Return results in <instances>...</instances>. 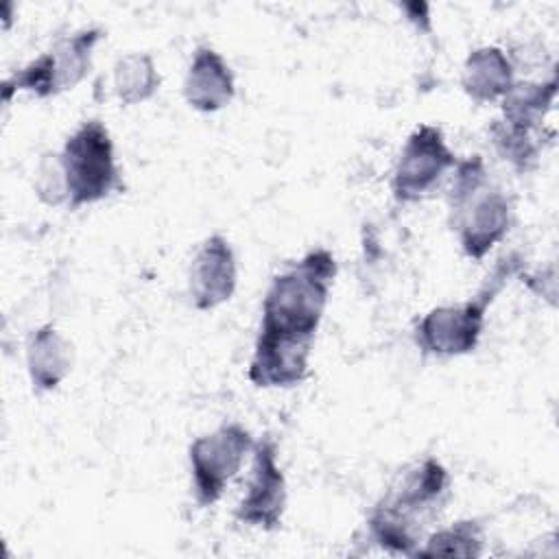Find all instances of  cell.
Here are the masks:
<instances>
[{
	"label": "cell",
	"mask_w": 559,
	"mask_h": 559,
	"mask_svg": "<svg viewBox=\"0 0 559 559\" xmlns=\"http://www.w3.org/2000/svg\"><path fill=\"white\" fill-rule=\"evenodd\" d=\"M159 90V72L146 52H127L114 66V92L122 105L148 100Z\"/></svg>",
	"instance_id": "9a60e30c"
},
{
	"label": "cell",
	"mask_w": 559,
	"mask_h": 559,
	"mask_svg": "<svg viewBox=\"0 0 559 559\" xmlns=\"http://www.w3.org/2000/svg\"><path fill=\"white\" fill-rule=\"evenodd\" d=\"M489 138L496 153L509 162L518 173H531L542 155V135L539 131H524L504 124L496 118L489 124Z\"/></svg>",
	"instance_id": "e0dca14e"
},
{
	"label": "cell",
	"mask_w": 559,
	"mask_h": 559,
	"mask_svg": "<svg viewBox=\"0 0 559 559\" xmlns=\"http://www.w3.org/2000/svg\"><path fill=\"white\" fill-rule=\"evenodd\" d=\"M35 192L48 205H59L61 201H68L66 177H63L61 159H59L57 153H48L39 162L37 179H35Z\"/></svg>",
	"instance_id": "ac0fdd59"
},
{
	"label": "cell",
	"mask_w": 559,
	"mask_h": 559,
	"mask_svg": "<svg viewBox=\"0 0 559 559\" xmlns=\"http://www.w3.org/2000/svg\"><path fill=\"white\" fill-rule=\"evenodd\" d=\"M68 205L72 210L92 205L120 190V173L109 129L90 118L81 122L66 140L61 153Z\"/></svg>",
	"instance_id": "5b68a950"
},
{
	"label": "cell",
	"mask_w": 559,
	"mask_h": 559,
	"mask_svg": "<svg viewBox=\"0 0 559 559\" xmlns=\"http://www.w3.org/2000/svg\"><path fill=\"white\" fill-rule=\"evenodd\" d=\"M513 63L498 46H480L472 50L463 63L461 85L474 103H496L513 85Z\"/></svg>",
	"instance_id": "4fadbf2b"
},
{
	"label": "cell",
	"mask_w": 559,
	"mask_h": 559,
	"mask_svg": "<svg viewBox=\"0 0 559 559\" xmlns=\"http://www.w3.org/2000/svg\"><path fill=\"white\" fill-rule=\"evenodd\" d=\"M72 343L50 323L39 325L26 341V369L35 391H52L72 371Z\"/></svg>",
	"instance_id": "7c38bea8"
},
{
	"label": "cell",
	"mask_w": 559,
	"mask_h": 559,
	"mask_svg": "<svg viewBox=\"0 0 559 559\" xmlns=\"http://www.w3.org/2000/svg\"><path fill=\"white\" fill-rule=\"evenodd\" d=\"M483 526L476 520H459L428 535L415 557H480Z\"/></svg>",
	"instance_id": "2e32d148"
},
{
	"label": "cell",
	"mask_w": 559,
	"mask_h": 559,
	"mask_svg": "<svg viewBox=\"0 0 559 559\" xmlns=\"http://www.w3.org/2000/svg\"><path fill=\"white\" fill-rule=\"evenodd\" d=\"M443 131L437 124H419L406 138L391 177V192L397 203L424 199L443 175L456 166Z\"/></svg>",
	"instance_id": "ba28073f"
},
{
	"label": "cell",
	"mask_w": 559,
	"mask_h": 559,
	"mask_svg": "<svg viewBox=\"0 0 559 559\" xmlns=\"http://www.w3.org/2000/svg\"><path fill=\"white\" fill-rule=\"evenodd\" d=\"M238 282L236 255L229 240L221 234L205 238L192 258L188 273V295L197 310H212L225 304Z\"/></svg>",
	"instance_id": "30bf717a"
},
{
	"label": "cell",
	"mask_w": 559,
	"mask_h": 559,
	"mask_svg": "<svg viewBox=\"0 0 559 559\" xmlns=\"http://www.w3.org/2000/svg\"><path fill=\"white\" fill-rule=\"evenodd\" d=\"M288 491L282 467L277 465V445L271 437L253 443V467L247 493L236 509L242 524L275 531L282 524Z\"/></svg>",
	"instance_id": "9c48e42d"
},
{
	"label": "cell",
	"mask_w": 559,
	"mask_h": 559,
	"mask_svg": "<svg viewBox=\"0 0 559 559\" xmlns=\"http://www.w3.org/2000/svg\"><path fill=\"white\" fill-rule=\"evenodd\" d=\"M236 94L234 72L212 46H199L183 79L186 103L203 114H212L231 103Z\"/></svg>",
	"instance_id": "8fae6325"
},
{
	"label": "cell",
	"mask_w": 559,
	"mask_h": 559,
	"mask_svg": "<svg viewBox=\"0 0 559 559\" xmlns=\"http://www.w3.org/2000/svg\"><path fill=\"white\" fill-rule=\"evenodd\" d=\"M253 450L251 432L240 424H223L214 432L197 437L188 448L194 498L201 507L214 504L227 483L240 472L245 454Z\"/></svg>",
	"instance_id": "52a82bcc"
},
{
	"label": "cell",
	"mask_w": 559,
	"mask_h": 559,
	"mask_svg": "<svg viewBox=\"0 0 559 559\" xmlns=\"http://www.w3.org/2000/svg\"><path fill=\"white\" fill-rule=\"evenodd\" d=\"M520 266L522 260L518 255H504L498 260L472 299L452 306H437L426 312L415 328V341L419 349L424 354L443 358L474 352L485 328L487 308L504 288V284L518 275Z\"/></svg>",
	"instance_id": "277c9868"
},
{
	"label": "cell",
	"mask_w": 559,
	"mask_h": 559,
	"mask_svg": "<svg viewBox=\"0 0 559 559\" xmlns=\"http://www.w3.org/2000/svg\"><path fill=\"white\" fill-rule=\"evenodd\" d=\"M448 192L450 225L469 260H483L509 231L511 203L489 179L485 159L469 155L454 166Z\"/></svg>",
	"instance_id": "3957f363"
},
{
	"label": "cell",
	"mask_w": 559,
	"mask_h": 559,
	"mask_svg": "<svg viewBox=\"0 0 559 559\" xmlns=\"http://www.w3.org/2000/svg\"><path fill=\"white\" fill-rule=\"evenodd\" d=\"M103 35L100 28H83L61 37L48 52H41L2 83L4 103L13 92H31L37 98H48L72 90L87 74L94 48Z\"/></svg>",
	"instance_id": "8992f818"
},
{
	"label": "cell",
	"mask_w": 559,
	"mask_h": 559,
	"mask_svg": "<svg viewBox=\"0 0 559 559\" xmlns=\"http://www.w3.org/2000/svg\"><path fill=\"white\" fill-rule=\"evenodd\" d=\"M448 469L432 456L411 467L404 478L373 507L367 526L371 539L393 552H417L426 524L439 513L448 498Z\"/></svg>",
	"instance_id": "7a4b0ae2"
},
{
	"label": "cell",
	"mask_w": 559,
	"mask_h": 559,
	"mask_svg": "<svg viewBox=\"0 0 559 559\" xmlns=\"http://www.w3.org/2000/svg\"><path fill=\"white\" fill-rule=\"evenodd\" d=\"M334 277L336 260L332 251L317 247L271 280L247 369L253 386L288 389L306 378Z\"/></svg>",
	"instance_id": "6da1fadb"
},
{
	"label": "cell",
	"mask_w": 559,
	"mask_h": 559,
	"mask_svg": "<svg viewBox=\"0 0 559 559\" xmlns=\"http://www.w3.org/2000/svg\"><path fill=\"white\" fill-rule=\"evenodd\" d=\"M557 96V76L548 81H520L502 96V122L524 131H539L542 120L552 109Z\"/></svg>",
	"instance_id": "5bb4252c"
}]
</instances>
